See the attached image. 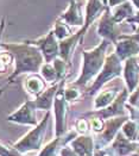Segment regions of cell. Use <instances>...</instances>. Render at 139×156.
I'll use <instances>...</instances> for the list:
<instances>
[{
  "label": "cell",
  "mask_w": 139,
  "mask_h": 156,
  "mask_svg": "<svg viewBox=\"0 0 139 156\" xmlns=\"http://www.w3.org/2000/svg\"><path fill=\"white\" fill-rule=\"evenodd\" d=\"M1 48L12 52L14 56V68L12 74L6 80V83L0 88V95L10 85H12L18 76L22 74L37 73L45 62L40 50L26 41L20 43H1Z\"/></svg>",
  "instance_id": "1"
},
{
  "label": "cell",
  "mask_w": 139,
  "mask_h": 156,
  "mask_svg": "<svg viewBox=\"0 0 139 156\" xmlns=\"http://www.w3.org/2000/svg\"><path fill=\"white\" fill-rule=\"evenodd\" d=\"M111 42L102 39L101 43L90 49V50H83L82 51V67H81V73L78 78L76 79L74 85L78 87H85L89 82L99 75L101 72L102 67L105 65L106 57H107V49L109 47Z\"/></svg>",
  "instance_id": "2"
},
{
  "label": "cell",
  "mask_w": 139,
  "mask_h": 156,
  "mask_svg": "<svg viewBox=\"0 0 139 156\" xmlns=\"http://www.w3.org/2000/svg\"><path fill=\"white\" fill-rule=\"evenodd\" d=\"M51 113L52 111H47V115L43 117V119L32 130L29 131L25 136H23L18 142L13 144V148L23 155L26 153L37 151L39 149H42V145L44 142V136H45L49 122L51 119Z\"/></svg>",
  "instance_id": "3"
},
{
  "label": "cell",
  "mask_w": 139,
  "mask_h": 156,
  "mask_svg": "<svg viewBox=\"0 0 139 156\" xmlns=\"http://www.w3.org/2000/svg\"><path fill=\"white\" fill-rule=\"evenodd\" d=\"M121 75H123V63L119 60V57L115 55V52H112L106 57V61H105L101 72L88 87L87 93L89 95L96 94L107 82H109L111 80L115 78H119Z\"/></svg>",
  "instance_id": "4"
},
{
  "label": "cell",
  "mask_w": 139,
  "mask_h": 156,
  "mask_svg": "<svg viewBox=\"0 0 139 156\" xmlns=\"http://www.w3.org/2000/svg\"><path fill=\"white\" fill-rule=\"evenodd\" d=\"M65 80L60 81L58 90L54 100V115H55V135L56 137H61L67 132V115L69 110V103L64 95Z\"/></svg>",
  "instance_id": "5"
},
{
  "label": "cell",
  "mask_w": 139,
  "mask_h": 156,
  "mask_svg": "<svg viewBox=\"0 0 139 156\" xmlns=\"http://www.w3.org/2000/svg\"><path fill=\"white\" fill-rule=\"evenodd\" d=\"M26 42L37 47L47 63H51L55 58L60 57V41L56 38L52 29L43 37H39L38 39H30Z\"/></svg>",
  "instance_id": "6"
},
{
  "label": "cell",
  "mask_w": 139,
  "mask_h": 156,
  "mask_svg": "<svg viewBox=\"0 0 139 156\" xmlns=\"http://www.w3.org/2000/svg\"><path fill=\"white\" fill-rule=\"evenodd\" d=\"M130 119L128 116H120V117L109 118L105 122V128L101 133H99V137L95 142V149H103L106 148L108 144L113 142L115 138L116 133L120 131V128H123V125Z\"/></svg>",
  "instance_id": "7"
},
{
  "label": "cell",
  "mask_w": 139,
  "mask_h": 156,
  "mask_svg": "<svg viewBox=\"0 0 139 156\" xmlns=\"http://www.w3.org/2000/svg\"><path fill=\"white\" fill-rule=\"evenodd\" d=\"M96 31H98V35L102 39H106V41L114 43V44L118 42L119 37L123 35L121 34V26L113 19L109 9H107L100 17Z\"/></svg>",
  "instance_id": "8"
},
{
  "label": "cell",
  "mask_w": 139,
  "mask_h": 156,
  "mask_svg": "<svg viewBox=\"0 0 139 156\" xmlns=\"http://www.w3.org/2000/svg\"><path fill=\"white\" fill-rule=\"evenodd\" d=\"M130 92L127 88H123L119 95L115 98L113 103L108 105L107 107L99 110V111H92L86 115H92V116H98L101 119H109L114 117H120V116H126V104L128 99Z\"/></svg>",
  "instance_id": "9"
},
{
  "label": "cell",
  "mask_w": 139,
  "mask_h": 156,
  "mask_svg": "<svg viewBox=\"0 0 139 156\" xmlns=\"http://www.w3.org/2000/svg\"><path fill=\"white\" fill-rule=\"evenodd\" d=\"M7 122H11L14 124L20 125H33L38 124V119L36 116V108L31 103V100H26L19 108H17L14 112L7 116Z\"/></svg>",
  "instance_id": "10"
},
{
  "label": "cell",
  "mask_w": 139,
  "mask_h": 156,
  "mask_svg": "<svg viewBox=\"0 0 139 156\" xmlns=\"http://www.w3.org/2000/svg\"><path fill=\"white\" fill-rule=\"evenodd\" d=\"M108 7L105 6L100 0H87L86 4V13H85V24L83 26L77 31L81 39L83 41V37L86 35V32L88 31L90 25L102 16V13L105 12Z\"/></svg>",
  "instance_id": "11"
},
{
  "label": "cell",
  "mask_w": 139,
  "mask_h": 156,
  "mask_svg": "<svg viewBox=\"0 0 139 156\" xmlns=\"http://www.w3.org/2000/svg\"><path fill=\"white\" fill-rule=\"evenodd\" d=\"M57 19L62 20L70 26L82 27L85 24V14L82 12V5L77 0H69L67 10L61 13Z\"/></svg>",
  "instance_id": "12"
},
{
  "label": "cell",
  "mask_w": 139,
  "mask_h": 156,
  "mask_svg": "<svg viewBox=\"0 0 139 156\" xmlns=\"http://www.w3.org/2000/svg\"><path fill=\"white\" fill-rule=\"evenodd\" d=\"M115 55L119 60L126 61L131 57H137L139 55V44L134 39L128 38L126 35H121L115 43Z\"/></svg>",
  "instance_id": "13"
},
{
  "label": "cell",
  "mask_w": 139,
  "mask_h": 156,
  "mask_svg": "<svg viewBox=\"0 0 139 156\" xmlns=\"http://www.w3.org/2000/svg\"><path fill=\"white\" fill-rule=\"evenodd\" d=\"M123 75L127 91L132 93L139 85V63L137 57H131L125 61V65L123 67Z\"/></svg>",
  "instance_id": "14"
},
{
  "label": "cell",
  "mask_w": 139,
  "mask_h": 156,
  "mask_svg": "<svg viewBox=\"0 0 139 156\" xmlns=\"http://www.w3.org/2000/svg\"><path fill=\"white\" fill-rule=\"evenodd\" d=\"M111 148L114 150L116 156H127L132 153H137L139 149V142L127 140L125 135L119 131L112 142Z\"/></svg>",
  "instance_id": "15"
},
{
  "label": "cell",
  "mask_w": 139,
  "mask_h": 156,
  "mask_svg": "<svg viewBox=\"0 0 139 156\" xmlns=\"http://www.w3.org/2000/svg\"><path fill=\"white\" fill-rule=\"evenodd\" d=\"M121 90L123 88H120L119 86H109L106 88H101L96 93V97L94 99V105H93L94 111L102 110L112 104L115 100V98L119 95V93L121 92Z\"/></svg>",
  "instance_id": "16"
},
{
  "label": "cell",
  "mask_w": 139,
  "mask_h": 156,
  "mask_svg": "<svg viewBox=\"0 0 139 156\" xmlns=\"http://www.w3.org/2000/svg\"><path fill=\"white\" fill-rule=\"evenodd\" d=\"M69 145L73 148L78 156H94L95 153V142L94 138L89 135H80L73 140Z\"/></svg>",
  "instance_id": "17"
},
{
  "label": "cell",
  "mask_w": 139,
  "mask_h": 156,
  "mask_svg": "<svg viewBox=\"0 0 139 156\" xmlns=\"http://www.w3.org/2000/svg\"><path fill=\"white\" fill-rule=\"evenodd\" d=\"M58 83H52L49 88H47L40 95H38L37 98H35L33 100H31V103L33 105V107L36 110H42V111H51L52 106H54V100H55V95L58 90Z\"/></svg>",
  "instance_id": "18"
},
{
  "label": "cell",
  "mask_w": 139,
  "mask_h": 156,
  "mask_svg": "<svg viewBox=\"0 0 139 156\" xmlns=\"http://www.w3.org/2000/svg\"><path fill=\"white\" fill-rule=\"evenodd\" d=\"M23 87L29 95L37 98L38 95H40L47 90V81L40 75H38L37 73L29 74L27 78H25L23 81Z\"/></svg>",
  "instance_id": "19"
},
{
  "label": "cell",
  "mask_w": 139,
  "mask_h": 156,
  "mask_svg": "<svg viewBox=\"0 0 139 156\" xmlns=\"http://www.w3.org/2000/svg\"><path fill=\"white\" fill-rule=\"evenodd\" d=\"M78 43H82V39L80 37L78 32H75L70 37L61 41L60 42V57L67 62H70V57Z\"/></svg>",
  "instance_id": "20"
},
{
  "label": "cell",
  "mask_w": 139,
  "mask_h": 156,
  "mask_svg": "<svg viewBox=\"0 0 139 156\" xmlns=\"http://www.w3.org/2000/svg\"><path fill=\"white\" fill-rule=\"evenodd\" d=\"M111 13H112V17L116 23H123V22H127L130 18H132L136 13V9L134 6L132 5V2L128 0L126 2L114 7V9H109Z\"/></svg>",
  "instance_id": "21"
},
{
  "label": "cell",
  "mask_w": 139,
  "mask_h": 156,
  "mask_svg": "<svg viewBox=\"0 0 139 156\" xmlns=\"http://www.w3.org/2000/svg\"><path fill=\"white\" fill-rule=\"evenodd\" d=\"M52 31H54L56 38L58 39L60 42L65 38H68V37H70L74 34L71 31V26L65 24L62 20H58V19H56V22L54 24V27H52Z\"/></svg>",
  "instance_id": "22"
},
{
  "label": "cell",
  "mask_w": 139,
  "mask_h": 156,
  "mask_svg": "<svg viewBox=\"0 0 139 156\" xmlns=\"http://www.w3.org/2000/svg\"><path fill=\"white\" fill-rule=\"evenodd\" d=\"M39 72H40V76L44 79L47 82H50V83H58V82H60V80L57 78L56 69H55V67L52 66V63H47V62H44V63L42 65V67H40Z\"/></svg>",
  "instance_id": "23"
},
{
  "label": "cell",
  "mask_w": 139,
  "mask_h": 156,
  "mask_svg": "<svg viewBox=\"0 0 139 156\" xmlns=\"http://www.w3.org/2000/svg\"><path fill=\"white\" fill-rule=\"evenodd\" d=\"M51 63H52V66H54L55 69H56V73H57V78H58V80H60V81L65 80V79H67V75L69 74V70H70L71 63L64 61L63 58H61V57L55 58Z\"/></svg>",
  "instance_id": "24"
},
{
  "label": "cell",
  "mask_w": 139,
  "mask_h": 156,
  "mask_svg": "<svg viewBox=\"0 0 139 156\" xmlns=\"http://www.w3.org/2000/svg\"><path fill=\"white\" fill-rule=\"evenodd\" d=\"M121 132L125 135V137L127 140L136 141L139 136V123L132 120V119H128L126 123L123 125Z\"/></svg>",
  "instance_id": "25"
},
{
  "label": "cell",
  "mask_w": 139,
  "mask_h": 156,
  "mask_svg": "<svg viewBox=\"0 0 139 156\" xmlns=\"http://www.w3.org/2000/svg\"><path fill=\"white\" fill-rule=\"evenodd\" d=\"M64 95H65L67 101L70 104V103H74V101H78L83 97V92L80 90L78 86L73 83V85L64 88Z\"/></svg>",
  "instance_id": "26"
},
{
  "label": "cell",
  "mask_w": 139,
  "mask_h": 156,
  "mask_svg": "<svg viewBox=\"0 0 139 156\" xmlns=\"http://www.w3.org/2000/svg\"><path fill=\"white\" fill-rule=\"evenodd\" d=\"M12 63H14V56L12 55V52L7 51L5 49L0 50V74L6 73Z\"/></svg>",
  "instance_id": "27"
},
{
  "label": "cell",
  "mask_w": 139,
  "mask_h": 156,
  "mask_svg": "<svg viewBox=\"0 0 139 156\" xmlns=\"http://www.w3.org/2000/svg\"><path fill=\"white\" fill-rule=\"evenodd\" d=\"M89 118V124H90V129L94 131L95 133H101L105 128V122L98 116H92V115H86Z\"/></svg>",
  "instance_id": "28"
},
{
  "label": "cell",
  "mask_w": 139,
  "mask_h": 156,
  "mask_svg": "<svg viewBox=\"0 0 139 156\" xmlns=\"http://www.w3.org/2000/svg\"><path fill=\"white\" fill-rule=\"evenodd\" d=\"M90 129V124L89 120L85 119V118H80L75 122V129L74 130L78 133V135H87Z\"/></svg>",
  "instance_id": "29"
},
{
  "label": "cell",
  "mask_w": 139,
  "mask_h": 156,
  "mask_svg": "<svg viewBox=\"0 0 139 156\" xmlns=\"http://www.w3.org/2000/svg\"><path fill=\"white\" fill-rule=\"evenodd\" d=\"M0 156H25L20 154L19 151H17L14 148L7 145V144L0 142Z\"/></svg>",
  "instance_id": "30"
},
{
  "label": "cell",
  "mask_w": 139,
  "mask_h": 156,
  "mask_svg": "<svg viewBox=\"0 0 139 156\" xmlns=\"http://www.w3.org/2000/svg\"><path fill=\"white\" fill-rule=\"evenodd\" d=\"M127 100H128L127 104H130L131 106H133V107L139 108V85H138V87L132 92V93H130Z\"/></svg>",
  "instance_id": "31"
},
{
  "label": "cell",
  "mask_w": 139,
  "mask_h": 156,
  "mask_svg": "<svg viewBox=\"0 0 139 156\" xmlns=\"http://www.w3.org/2000/svg\"><path fill=\"white\" fill-rule=\"evenodd\" d=\"M95 156H116L112 148H103V149H95Z\"/></svg>",
  "instance_id": "32"
},
{
  "label": "cell",
  "mask_w": 139,
  "mask_h": 156,
  "mask_svg": "<svg viewBox=\"0 0 139 156\" xmlns=\"http://www.w3.org/2000/svg\"><path fill=\"white\" fill-rule=\"evenodd\" d=\"M60 155L61 156H78L75 151L73 150V148H71L69 144H68V145H65V147H63V148L61 149Z\"/></svg>",
  "instance_id": "33"
},
{
  "label": "cell",
  "mask_w": 139,
  "mask_h": 156,
  "mask_svg": "<svg viewBox=\"0 0 139 156\" xmlns=\"http://www.w3.org/2000/svg\"><path fill=\"white\" fill-rule=\"evenodd\" d=\"M5 27H6V18L2 17L1 18V22H0V49H1V39H2V35H4V31H5Z\"/></svg>",
  "instance_id": "34"
},
{
  "label": "cell",
  "mask_w": 139,
  "mask_h": 156,
  "mask_svg": "<svg viewBox=\"0 0 139 156\" xmlns=\"http://www.w3.org/2000/svg\"><path fill=\"white\" fill-rule=\"evenodd\" d=\"M128 0H108V9H114L124 2H126Z\"/></svg>",
  "instance_id": "35"
},
{
  "label": "cell",
  "mask_w": 139,
  "mask_h": 156,
  "mask_svg": "<svg viewBox=\"0 0 139 156\" xmlns=\"http://www.w3.org/2000/svg\"><path fill=\"white\" fill-rule=\"evenodd\" d=\"M127 23H128V24H138L139 25V10L136 11L134 16H133L132 18H130V19L127 20Z\"/></svg>",
  "instance_id": "36"
},
{
  "label": "cell",
  "mask_w": 139,
  "mask_h": 156,
  "mask_svg": "<svg viewBox=\"0 0 139 156\" xmlns=\"http://www.w3.org/2000/svg\"><path fill=\"white\" fill-rule=\"evenodd\" d=\"M128 38H131V39H134L137 43L139 44V30L137 31V32H134V34H132V35H126Z\"/></svg>",
  "instance_id": "37"
},
{
  "label": "cell",
  "mask_w": 139,
  "mask_h": 156,
  "mask_svg": "<svg viewBox=\"0 0 139 156\" xmlns=\"http://www.w3.org/2000/svg\"><path fill=\"white\" fill-rule=\"evenodd\" d=\"M131 2H132V5L134 6V9L138 11L139 10V0H130Z\"/></svg>",
  "instance_id": "38"
},
{
  "label": "cell",
  "mask_w": 139,
  "mask_h": 156,
  "mask_svg": "<svg viewBox=\"0 0 139 156\" xmlns=\"http://www.w3.org/2000/svg\"><path fill=\"white\" fill-rule=\"evenodd\" d=\"M100 1H101L105 6H107V7H108V0H100Z\"/></svg>",
  "instance_id": "39"
},
{
  "label": "cell",
  "mask_w": 139,
  "mask_h": 156,
  "mask_svg": "<svg viewBox=\"0 0 139 156\" xmlns=\"http://www.w3.org/2000/svg\"><path fill=\"white\" fill-rule=\"evenodd\" d=\"M137 60H138V63H139V55L137 56Z\"/></svg>",
  "instance_id": "40"
},
{
  "label": "cell",
  "mask_w": 139,
  "mask_h": 156,
  "mask_svg": "<svg viewBox=\"0 0 139 156\" xmlns=\"http://www.w3.org/2000/svg\"><path fill=\"white\" fill-rule=\"evenodd\" d=\"M137 153H138V154H139V149H138V150H137Z\"/></svg>",
  "instance_id": "41"
}]
</instances>
